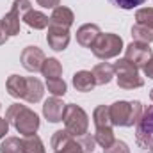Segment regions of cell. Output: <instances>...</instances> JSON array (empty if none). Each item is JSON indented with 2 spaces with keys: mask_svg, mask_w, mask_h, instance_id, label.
Returning a JSON list of instances; mask_svg holds the SVG:
<instances>
[{
  "mask_svg": "<svg viewBox=\"0 0 153 153\" xmlns=\"http://www.w3.org/2000/svg\"><path fill=\"white\" fill-rule=\"evenodd\" d=\"M9 121L5 119V117H0V139H4L5 137V134H9Z\"/></svg>",
  "mask_w": 153,
  "mask_h": 153,
  "instance_id": "1f68e13d",
  "label": "cell"
},
{
  "mask_svg": "<svg viewBox=\"0 0 153 153\" xmlns=\"http://www.w3.org/2000/svg\"><path fill=\"white\" fill-rule=\"evenodd\" d=\"M132 39L137 41V43H144V45H150L153 43V30L144 27V25H139L135 23L132 27Z\"/></svg>",
  "mask_w": 153,
  "mask_h": 153,
  "instance_id": "d4e9b609",
  "label": "cell"
},
{
  "mask_svg": "<svg viewBox=\"0 0 153 153\" xmlns=\"http://www.w3.org/2000/svg\"><path fill=\"white\" fill-rule=\"evenodd\" d=\"M135 143L141 150L153 153V105H148L135 125Z\"/></svg>",
  "mask_w": 153,
  "mask_h": 153,
  "instance_id": "52a82bcc",
  "label": "cell"
},
{
  "mask_svg": "<svg viewBox=\"0 0 153 153\" xmlns=\"http://www.w3.org/2000/svg\"><path fill=\"white\" fill-rule=\"evenodd\" d=\"M0 153H22L20 137H5L0 144Z\"/></svg>",
  "mask_w": 153,
  "mask_h": 153,
  "instance_id": "4316f807",
  "label": "cell"
},
{
  "mask_svg": "<svg viewBox=\"0 0 153 153\" xmlns=\"http://www.w3.org/2000/svg\"><path fill=\"white\" fill-rule=\"evenodd\" d=\"M22 153H46L39 135H27L22 139Z\"/></svg>",
  "mask_w": 153,
  "mask_h": 153,
  "instance_id": "7402d4cb",
  "label": "cell"
},
{
  "mask_svg": "<svg viewBox=\"0 0 153 153\" xmlns=\"http://www.w3.org/2000/svg\"><path fill=\"white\" fill-rule=\"evenodd\" d=\"M53 153H55V152H53Z\"/></svg>",
  "mask_w": 153,
  "mask_h": 153,
  "instance_id": "8d00e7d4",
  "label": "cell"
},
{
  "mask_svg": "<svg viewBox=\"0 0 153 153\" xmlns=\"http://www.w3.org/2000/svg\"><path fill=\"white\" fill-rule=\"evenodd\" d=\"M103 153H130V148H128V144L125 141H117L116 139L109 148L103 150Z\"/></svg>",
  "mask_w": 153,
  "mask_h": 153,
  "instance_id": "f546056e",
  "label": "cell"
},
{
  "mask_svg": "<svg viewBox=\"0 0 153 153\" xmlns=\"http://www.w3.org/2000/svg\"><path fill=\"white\" fill-rule=\"evenodd\" d=\"M5 119H7V121L16 128V132L22 134L23 137L38 134L39 125H41L39 116L36 114L32 109H29V107H25V105H20V103H13V105L7 107V111H5Z\"/></svg>",
  "mask_w": 153,
  "mask_h": 153,
  "instance_id": "6da1fadb",
  "label": "cell"
},
{
  "mask_svg": "<svg viewBox=\"0 0 153 153\" xmlns=\"http://www.w3.org/2000/svg\"><path fill=\"white\" fill-rule=\"evenodd\" d=\"M93 123H94L96 128H100V126H112L111 112H109V107L107 105H98L93 111Z\"/></svg>",
  "mask_w": 153,
  "mask_h": 153,
  "instance_id": "603a6c76",
  "label": "cell"
},
{
  "mask_svg": "<svg viewBox=\"0 0 153 153\" xmlns=\"http://www.w3.org/2000/svg\"><path fill=\"white\" fill-rule=\"evenodd\" d=\"M112 5L119 7V9H125V11H130V9H135L139 5H143L146 0H109Z\"/></svg>",
  "mask_w": 153,
  "mask_h": 153,
  "instance_id": "f1b7e54d",
  "label": "cell"
},
{
  "mask_svg": "<svg viewBox=\"0 0 153 153\" xmlns=\"http://www.w3.org/2000/svg\"><path fill=\"white\" fill-rule=\"evenodd\" d=\"M100 34H102V30L96 23H84L76 29V43L82 48H91Z\"/></svg>",
  "mask_w": 153,
  "mask_h": 153,
  "instance_id": "4fadbf2b",
  "label": "cell"
},
{
  "mask_svg": "<svg viewBox=\"0 0 153 153\" xmlns=\"http://www.w3.org/2000/svg\"><path fill=\"white\" fill-rule=\"evenodd\" d=\"M123 48H125V45H123L121 36L112 34V32H105V34L102 32L98 39L94 41V45L91 46V52L100 61H109V59L117 57L123 52Z\"/></svg>",
  "mask_w": 153,
  "mask_h": 153,
  "instance_id": "3957f363",
  "label": "cell"
},
{
  "mask_svg": "<svg viewBox=\"0 0 153 153\" xmlns=\"http://www.w3.org/2000/svg\"><path fill=\"white\" fill-rule=\"evenodd\" d=\"M36 2H38V5H41L43 9H52V11L61 5V0H36Z\"/></svg>",
  "mask_w": 153,
  "mask_h": 153,
  "instance_id": "4dcf8cb0",
  "label": "cell"
},
{
  "mask_svg": "<svg viewBox=\"0 0 153 153\" xmlns=\"http://www.w3.org/2000/svg\"><path fill=\"white\" fill-rule=\"evenodd\" d=\"M150 100L153 102V89H152V93H150Z\"/></svg>",
  "mask_w": 153,
  "mask_h": 153,
  "instance_id": "e575fe53",
  "label": "cell"
},
{
  "mask_svg": "<svg viewBox=\"0 0 153 153\" xmlns=\"http://www.w3.org/2000/svg\"><path fill=\"white\" fill-rule=\"evenodd\" d=\"M71 84H73V87H75L76 91H80V93H89V91H93L96 87L94 76L87 70L76 71L75 75H73V78H71Z\"/></svg>",
  "mask_w": 153,
  "mask_h": 153,
  "instance_id": "ac0fdd59",
  "label": "cell"
},
{
  "mask_svg": "<svg viewBox=\"0 0 153 153\" xmlns=\"http://www.w3.org/2000/svg\"><path fill=\"white\" fill-rule=\"evenodd\" d=\"M109 112L114 126H135L144 112V105L139 100H117L109 105Z\"/></svg>",
  "mask_w": 153,
  "mask_h": 153,
  "instance_id": "7a4b0ae2",
  "label": "cell"
},
{
  "mask_svg": "<svg viewBox=\"0 0 153 153\" xmlns=\"http://www.w3.org/2000/svg\"><path fill=\"white\" fill-rule=\"evenodd\" d=\"M91 73L94 76V82H96V85H105V84H111L112 82V78L116 76V71H114V64H111V62H100V64H96L93 70H91Z\"/></svg>",
  "mask_w": 153,
  "mask_h": 153,
  "instance_id": "9a60e30c",
  "label": "cell"
},
{
  "mask_svg": "<svg viewBox=\"0 0 153 153\" xmlns=\"http://www.w3.org/2000/svg\"><path fill=\"white\" fill-rule=\"evenodd\" d=\"M41 75L45 76L46 80L48 78H59L62 75V64L59 62V59L46 57L45 62H43V68H41Z\"/></svg>",
  "mask_w": 153,
  "mask_h": 153,
  "instance_id": "ffe728a7",
  "label": "cell"
},
{
  "mask_svg": "<svg viewBox=\"0 0 153 153\" xmlns=\"http://www.w3.org/2000/svg\"><path fill=\"white\" fill-rule=\"evenodd\" d=\"M94 141H96V144L100 146V148H109L112 143L116 141V135H114V130H112V126H100V128H96L94 130Z\"/></svg>",
  "mask_w": 153,
  "mask_h": 153,
  "instance_id": "44dd1931",
  "label": "cell"
},
{
  "mask_svg": "<svg viewBox=\"0 0 153 153\" xmlns=\"http://www.w3.org/2000/svg\"><path fill=\"white\" fill-rule=\"evenodd\" d=\"M22 22H23L25 25H29L30 29H34V30H43V29H46V27L50 25V18H48L45 13L36 11V9L27 11V13L23 14Z\"/></svg>",
  "mask_w": 153,
  "mask_h": 153,
  "instance_id": "e0dca14e",
  "label": "cell"
},
{
  "mask_svg": "<svg viewBox=\"0 0 153 153\" xmlns=\"http://www.w3.org/2000/svg\"><path fill=\"white\" fill-rule=\"evenodd\" d=\"M43 94H45V85L43 82L36 78V76H27V93H25V102L29 103H38L43 100Z\"/></svg>",
  "mask_w": 153,
  "mask_h": 153,
  "instance_id": "d6986e66",
  "label": "cell"
},
{
  "mask_svg": "<svg viewBox=\"0 0 153 153\" xmlns=\"http://www.w3.org/2000/svg\"><path fill=\"white\" fill-rule=\"evenodd\" d=\"M114 71H116V82H117L119 89L132 91V89H139V87L144 85V78L139 75V70L130 61H126L125 57L119 59L117 62H114Z\"/></svg>",
  "mask_w": 153,
  "mask_h": 153,
  "instance_id": "277c9868",
  "label": "cell"
},
{
  "mask_svg": "<svg viewBox=\"0 0 153 153\" xmlns=\"http://www.w3.org/2000/svg\"><path fill=\"white\" fill-rule=\"evenodd\" d=\"M32 9V4L29 0H14L11 5V11L5 13L0 20L4 30L7 36H18L20 34V27H22V18L27 11Z\"/></svg>",
  "mask_w": 153,
  "mask_h": 153,
  "instance_id": "8992f818",
  "label": "cell"
},
{
  "mask_svg": "<svg viewBox=\"0 0 153 153\" xmlns=\"http://www.w3.org/2000/svg\"><path fill=\"white\" fill-rule=\"evenodd\" d=\"M50 144H52V150L55 153H84L78 139L66 130L53 132V135L50 139Z\"/></svg>",
  "mask_w": 153,
  "mask_h": 153,
  "instance_id": "ba28073f",
  "label": "cell"
},
{
  "mask_svg": "<svg viewBox=\"0 0 153 153\" xmlns=\"http://www.w3.org/2000/svg\"><path fill=\"white\" fill-rule=\"evenodd\" d=\"M143 71H144V75L148 76V78H152L153 80V57L144 64V68H143Z\"/></svg>",
  "mask_w": 153,
  "mask_h": 153,
  "instance_id": "d6a6232c",
  "label": "cell"
},
{
  "mask_svg": "<svg viewBox=\"0 0 153 153\" xmlns=\"http://www.w3.org/2000/svg\"><path fill=\"white\" fill-rule=\"evenodd\" d=\"M153 57V50L150 48V45H144V43H137V41H132L126 48H125V59L130 61L137 70L144 68V64Z\"/></svg>",
  "mask_w": 153,
  "mask_h": 153,
  "instance_id": "9c48e42d",
  "label": "cell"
},
{
  "mask_svg": "<svg viewBox=\"0 0 153 153\" xmlns=\"http://www.w3.org/2000/svg\"><path fill=\"white\" fill-rule=\"evenodd\" d=\"M62 123H64V130L75 137L87 134L89 130V116L80 105H75V103H66Z\"/></svg>",
  "mask_w": 153,
  "mask_h": 153,
  "instance_id": "5b68a950",
  "label": "cell"
},
{
  "mask_svg": "<svg viewBox=\"0 0 153 153\" xmlns=\"http://www.w3.org/2000/svg\"><path fill=\"white\" fill-rule=\"evenodd\" d=\"M5 89L9 93V96L13 98H18V100H23L25 98V93H27V78L20 75H11L5 80Z\"/></svg>",
  "mask_w": 153,
  "mask_h": 153,
  "instance_id": "2e32d148",
  "label": "cell"
},
{
  "mask_svg": "<svg viewBox=\"0 0 153 153\" xmlns=\"http://www.w3.org/2000/svg\"><path fill=\"white\" fill-rule=\"evenodd\" d=\"M135 23L153 30V7H141L135 11Z\"/></svg>",
  "mask_w": 153,
  "mask_h": 153,
  "instance_id": "484cf974",
  "label": "cell"
},
{
  "mask_svg": "<svg viewBox=\"0 0 153 153\" xmlns=\"http://www.w3.org/2000/svg\"><path fill=\"white\" fill-rule=\"evenodd\" d=\"M0 111H2V105H0Z\"/></svg>",
  "mask_w": 153,
  "mask_h": 153,
  "instance_id": "d590c367",
  "label": "cell"
},
{
  "mask_svg": "<svg viewBox=\"0 0 153 153\" xmlns=\"http://www.w3.org/2000/svg\"><path fill=\"white\" fill-rule=\"evenodd\" d=\"M76 139H78V143H80L84 153H93L94 152V146H96L94 135H91V134L87 132V134H84V135H76Z\"/></svg>",
  "mask_w": 153,
  "mask_h": 153,
  "instance_id": "83f0119b",
  "label": "cell"
},
{
  "mask_svg": "<svg viewBox=\"0 0 153 153\" xmlns=\"http://www.w3.org/2000/svg\"><path fill=\"white\" fill-rule=\"evenodd\" d=\"M45 52L39 48V46H25L20 53V62L22 66L30 71V73H38L43 68V62H45Z\"/></svg>",
  "mask_w": 153,
  "mask_h": 153,
  "instance_id": "30bf717a",
  "label": "cell"
},
{
  "mask_svg": "<svg viewBox=\"0 0 153 153\" xmlns=\"http://www.w3.org/2000/svg\"><path fill=\"white\" fill-rule=\"evenodd\" d=\"M45 87L48 89V93L52 96H57V98H61V96H64L68 93V84L61 76L59 78H48L46 84H45Z\"/></svg>",
  "mask_w": 153,
  "mask_h": 153,
  "instance_id": "cb8c5ba5",
  "label": "cell"
},
{
  "mask_svg": "<svg viewBox=\"0 0 153 153\" xmlns=\"http://www.w3.org/2000/svg\"><path fill=\"white\" fill-rule=\"evenodd\" d=\"M75 23V14L70 7L66 5H59L52 11L50 14V25L53 27H62V29H70Z\"/></svg>",
  "mask_w": 153,
  "mask_h": 153,
  "instance_id": "5bb4252c",
  "label": "cell"
},
{
  "mask_svg": "<svg viewBox=\"0 0 153 153\" xmlns=\"http://www.w3.org/2000/svg\"><path fill=\"white\" fill-rule=\"evenodd\" d=\"M9 39V36L5 34V30H4V27H2V23H0V46L2 45H5V41Z\"/></svg>",
  "mask_w": 153,
  "mask_h": 153,
  "instance_id": "836d02e7",
  "label": "cell"
},
{
  "mask_svg": "<svg viewBox=\"0 0 153 153\" xmlns=\"http://www.w3.org/2000/svg\"><path fill=\"white\" fill-rule=\"evenodd\" d=\"M70 29H62V27H53L48 25V34H46V43L53 52H64L70 45Z\"/></svg>",
  "mask_w": 153,
  "mask_h": 153,
  "instance_id": "8fae6325",
  "label": "cell"
},
{
  "mask_svg": "<svg viewBox=\"0 0 153 153\" xmlns=\"http://www.w3.org/2000/svg\"><path fill=\"white\" fill-rule=\"evenodd\" d=\"M64 109H66V103H62L61 98L52 96V98L45 100V103H43V116L50 123H61L62 116H64Z\"/></svg>",
  "mask_w": 153,
  "mask_h": 153,
  "instance_id": "7c38bea8",
  "label": "cell"
}]
</instances>
